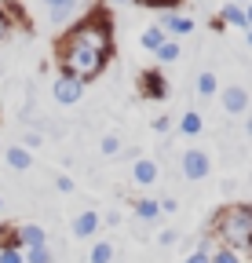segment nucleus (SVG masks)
Listing matches in <instances>:
<instances>
[{
    "mask_svg": "<svg viewBox=\"0 0 252 263\" xmlns=\"http://www.w3.org/2000/svg\"><path fill=\"white\" fill-rule=\"evenodd\" d=\"M113 59V22L106 15V8L88 11L84 18L70 22L55 41V66L59 73L77 77L84 84H91L95 77H103L106 62Z\"/></svg>",
    "mask_w": 252,
    "mask_h": 263,
    "instance_id": "1",
    "label": "nucleus"
},
{
    "mask_svg": "<svg viewBox=\"0 0 252 263\" xmlns=\"http://www.w3.org/2000/svg\"><path fill=\"white\" fill-rule=\"evenodd\" d=\"M208 234L219 245H230L238 252H252V205L234 201L216 209V216L208 219Z\"/></svg>",
    "mask_w": 252,
    "mask_h": 263,
    "instance_id": "2",
    "label": "nucleus"
},
{
    "mask_svg": "<svg viewBox=\"0 0 252 263\" xmlns=\"http://www.w3.org/2000/svg\"><path fill=\"white\" fill-rule=\"evenodd\" d=\"M179 172H183V179L201 183V179L212 176V157L201 146H190V150H183V157H179Z\"/></svg>",
    "mask_w": 252,
    "mask_h": 263,
    "instance_id": "3",
    "label": "nucleus"
},
{
    "mask_svg": "<svg viewBox=\"0 0 252 263\" xmlns=\"http://www.w3.org/2000/svg\"><path fill=\"white\" fill-rule=\"evenodd\" d=\"M139 99L146 103H165L168 99V77L161 73V66H150L139 73Z\"/></svg>",
    "mask_w": 252,
    "mask_h": 263,
    "instance_id": "4",
    "label": "nucleus"
},
{
    "mask_svg": "<svg viewBox=\"0 0 252 263\" xmlns=\"http://www.w3.org/2000/svg\"><path fill=\"white\" fill-rule=\"evenodd\" d=\"M51 95H55V103H59V106H77L81 99H84V81L59 73L55 84H51Z\"/></svg>",
    "mask_w": 252,
    "mask_h": 263,
    "instance_id": "5",
    "label": "nucleus"
},
{
    "mask_svg": "<svg viewBox=\"0 0 252 263\" xmlns=\"http://www.w3.org/2000/svg\"><path fill=\"white\" fill-rule=\"evenodd\" d=\"M70 230H73V238H77V241H91V238H95L99 230H103V216H99L95 209H84V212L73 219Z\"/></svg>",
    "mask_w": 252,
    "mask_h": 263,
    "instance_id": "6",
    "label": "nucleus"
},
{
    "mask_svg": "<svg viewBox=\"0 0 252 263\" xmlns=\"http://www.w3.org/2000/svg\"><path fill=\"white\" fill-rule=\"evenodd\" d=\"M219 103H223V110L230 117H241V114H248V91L241 84H227L223 91H219Z\"/></svg>",
    "mask_w": 252,
    "mask_h": 263,
    "instance_id": "7",
    "label": "nucleus"
},
{
    "mask_svg": "<svg viewBox=\"0 0 252 263\" xmlns=\"http://www.w3.org/2000/svg\"><path fill=\"white\" fill-rule=\"evenodd\" d=\"M161 26L168 37H186V33H194L198 29V22L190 18V15H183V11H161Z\"/></svg>",
    "mask_w": 252,
    "mask_h": 263,
    "instance_id": "8",
    "label": "nucleus"
},
{
    "mask_svg": "<svg viewBox=\"0 0 252 263\" xmlns=\"http://www.w3.org/2000/svg\"><path fill=\"white\" fill-rule=\"evenodd\" d=\"M216 26H230V29H248V18H245V4H234V0H223V8H219V18Z\"/></svg>",
    "mask_w": 252,
    "mask_h": 263,
    "instance_id": "9",
    "label": "nucleus"
},
{
    "mask_svg": "<svg viewBox=\"0 0 252 263\" xmlns=\"http://www.w3.org/2000/svg\"><path fill=\"white\" fill-rule=\"evenodd\" d=\"M41 4H44V11L55 26H66L77 15V0H41Z\"/></svg>",
    "mask_w": 252,
    "mask_h": 263,
    "instance_id": "10",
    "label": "nucleus"
},
{
    "mask_svg": "<svg viewBox=\"0 0 252 263\" xmlns=\"http://www.w3.org/2000/svg\"><path fill=\"white\" fill-rule=\"evenodd\" d=\"M157 176H161V168H157L153 157H135V161H132V179H135L139 186H153Z\"/></svg>",
    "mask_w": 252,
    "mask_h": 263,
    "instance_id": "11",
    "label": "nucleus"
},
{
    "mask_svg": "<svg viewBox=\"0 0 252 263\" xmlns=\"http://www.w3.org/2000/svg\"><path fill=\"white\" fill-rule=\"evenodd\" d=\"M15 234H18V245H22V249L48 245V230H44L41 223H22V227H15Z\"/></svg>",
    "mask_w": 252,
    "mask_h": 263,
    "instance_id": "12",
    "label": "nucleus"
},
{
    "mask_svg": "<svg viewBox=\"0 0 252 263\" xmlns=\"http://www.w3.org/2000/svg\"><path fill=\"white\" fill-rule=\"evenodd\" d=\"M4 161H8L11 172H29V168H33V154H29L26 146H8L4 150Z\"/></svg>",
    "mask_w": 252,
    "mask_h": 263,
    "instance_id": "13",
    "label": "nucleus"
},
{
    "mask_svg": "<svg viewBox=\"0 0 252 263\" xmlns=\"http://www.w3.org/2000/svg\"><path fill=\"white\" fill-rule=\"evenodd\" d=\"M161 216L165 212H161V201H157V197H139V201H135V219L139 223H153Z\"/></svg>",
    "mask_w": 252,
    "mask_h": 263,
    "instance_id": "14",
    "label": "nucleus"
},
{
    "mask_svg": "<svg viewBox=\"0 0 252 263\" xmlns=\"http://www.w3.org/2000/svg\"><path fill=\"white\" fill-rule=\"evenodd\" d=\"M194 91H198L201 99H212V95H219V77H216L212 70H201V73H198V81H194Z\"/></svg>",
    "mask_w": 252,
    "mask_h": 263,
    "instance_id": "15",
    "label": "nucleus"
},
{
    "mask_svg": "<svg viewBox=\"0 0 252 263\" xmlns=\"http://www.w3.org/2000/svg\"><path fill=\"white\" fill-rule=\"evenodd\" d=\"M113 256H117V249L106 238H95L91 241V252H88V263H113Z\"/></svg>",
    "mask_w": 252,
    "mask_h": 263,
    "instance_id": "16",
    "label": "nucleus"
},
{
    "mask_svg": "<svg viewBox=\"0 0 252 263\" xmlns=\"http://www.w3.org/2000/svg\"><path fill=\"white\" fill-rule=\"evenodd\" d=\"M165 41H168V33H165L161 26H146V29H143V37H139V44H143L146 51H157Z\"/></svg>",
    "mask_w": 252,
    "mask_h": 263,
    "instance_id": "17",
    "label": "nucleus"
},
{
    "mask_svg": "<svg viewBox=\"0 0 252 263\" xmlns=\"http://www.w3.org/2000/svg\"><path fill=\"white\" fill-rule=\"evenodd\" d=\"M201 128H205V121H201L198 110H186L179 117V132H183V136H201Z\"/></svg>",
    "mask_w": 252,
    "mask_h": 263,
    "instance_id": "18",
    "label": "nucleus"
},
{
    "mask_svg": "<svg viewBox=\"0 0 252 263\" xmlns=\"http://www.w3.org/2000/svg\"><path fill=\"white\" fill-rule=\"evenodd\" d=\"M179 55H183V48H179V41H176V37H168V41H165L161 48H157V51H153V59H157V62H161V66H168V62H176Z\"/></svg>",
    "mask_w": 252,
    "mask_h": 263,
    "instance_id": "19",
    "label": "nucleus"
},
{
    "mask_svg": "<svg viewBox=\"0 0 252 263\" xmlns=\"http://www.w3.org/2000/svg\"><path fill=\"white\" fill-rule=\"evenodd\" d=\"M26 252V263H55V252L51 245H37V249H22Z\"/></svg>",
    "mask_w": 252,
    "mask_h": 263,
    "instance_id": "20",
    "label": "nucleus"
},
{
    "mask_svg": "<svg viewBox=\"0 0 252 263\" xmlns=\"http://www.w3.org/2000/svg\"><path fill=\"white\" fill-rule=\"evenodd\" d=\"M132 4L150 8V11H179V8H183V0H132Z\"/></svg>",
    "mask_w": 252,
    "mask_h": 263,
    "instance_id": "21",
    "label": "nucleus"
},
{
    "mask_svg": "<svg viewBox=\"0 0 252 263\" xmlns=\"http://www.w3.org/2000/svg\"><path fill=\"white\" fill-rule=\"evenodd\" d=\"M212 263H245V259H241V252H238V249L219 245V249H212Z\"/></svg>",
    "mask_w": 252,
    "mask_h": 263,
    "instance_id": "22",
    "label": "nucleus"
},
{
    "mask_svg": "<svg viewBox=\"0 0 252 263\" xmlns=\"http://www.w3.org/2000/svg\"><path fill=\"white\" fill-rule=\"evenodd\" d=\"M0 263H26V252L18 245H4L0 249Z\"/></svg>",
    "mask_w": 252,
    "mask_h": 263,
    "instance_id": "23",
    "label": "nucleus"
},
{
    "mask_svg": "<svg viewBox=\"0 0 252 263\" xmlns=\"http://www.w3.org/2000/svg\"><path fill=\"white\" fill-rule=\"evenodd\" d=\"M99 150H103V157H117L121 154V139L117 136H103L99 139Z\"/></svg>",
    "mask_w": 252,
    "mask_h": 263,
    "instance_id": "24",
    "label": "nucleus"
},
{
    "mask_svg": "<svg viewBox=\"0 0 252 263\" xmlns=\"http://www.w3.org/2000/svg\"><path fill=\"white\" fill-rule=\"evenodd\" d=\"M176 241H179V230H172V227H168V230H161V234H157V245H161V249H172Z\"/></svg>",
    "mask_w": 252,
    "mask_h": 263,
    "instance_id": "25",
    "label": "nucleus"
},
{
    "mask_svg": "<svg viewBox=\"0 0 252 263\" xmlns=\"http://www.w3.org/2000/svg\"><path fill=\"white\" fill-rule=\"evenodd\" d=\"M11 26H15V22H11V11H8L4 4H0V41H4L8 33H11Z\"/></svg>",
    "mask_w": 252,
    "mask_h": 263,
    "instance_id": "26",
    "label": "nucleus"
},
{
    "mask_svg": "<svg viewBox=\"0 0 252 263\" xmlns=\"http://www.w3.org/2000/svg\"><path fill=\"white\" fill-rule=\"evenodd\" d=\"M41 143H44V136H41V132H26V136H22V146H26L29 154H33Z\"/></svg>",
    "mask_w": 252,
    "mask_h": 263,
    "instance_id": "27",
    "label": "nucleus"
},
{
    "mask_svg": "<svg viewBox=\"0 0 252 263\" xmlns=\"http://www.w3.org/2000/svg\"><path fill=\"white\" fill-rule=\"evenodd\" d=\"M55 190H59V194H73V190H77V183H73L70 176H55Z\"/></svg>",
    "mask_w": 252,
    "mask_h": 263,
    "instance_id": "28",
    "label": "nucleus"
},
{
    "mask_svg": "<svg viewBox=\"0 0 252 263\" xmlns=\"http://www.w3.org/2000/svg\"><path fill=\"white\" fill-rule=\"evenodd\" d=\"M153 132H157V136H165V132H172V121L168 117H153V124H150Z\"/></svg>",
    "mask_w": 252,
    "mask_h": 263,
    "instance_id": "29",
    "label": "nucleus"
},
{
    "mask_svg": "<svg viewBox=\"0 0 252 263\" xmlns=\"http://www.w3.org/2000/svg\"><path fill=\"white\" fill-rule=\"evenodd\" d=\"M183 263H212V256H208V252H201V249H194V252L186 256Z\"/></svg>",
    "mask_w": 252,
    "mask_h": 263,
    "instance_id": "30",
    "label": "nucleus"
},
{
    "mask_svg": "<svg viewBox=\"0 0 252 263\" xmlns=\"http://www.w3.org/2000/svg\"><path fill=\"white\" fill-rule=\"evenodd\" d=\"M176 209H179L176 197H161V212H176Z\"/></svg>",
    "mask_w": 252,
    "mask_h": 263,
    "instance_id": "31",
    "label": "nucleus"
},
{
    "mask_svg": "<svg viewBox=\"0 0 252 263\" xmlns=\"http://www.w3.org/2000/svg\"><path fill=\"white\" fill-rule=\"evenodd\" d=\"M124 4H132V0H99V8H106V11L110 8H124Z\"/></svg>",
    "mask_w": 252,
    "mask_h": 263,
    "instance_id": "32",
    "label": "nucleus"
},
{
    "mask_svg": "<svg viewBox=\"0 0 252 263\" xmlns=\"http://www.w3.org/2000/svg\"><path fill=\"white\" fill-rule=\"evenodd\" d=\"M103 223H106V227H117V223H121V212H110V216H103Z\"/></svg>",
    "mask_w": 252,
    "mask_h": 263,
    "instance_id": "33",
    "label": "nucleus"
},
{
    "mask_svg": "<svg viewBox=\"0 0 252 263\" xmlns=\"http://www.w3.org/2000/svg\"><path fill=\"white\" fill-rule=\"evenodd\" d=\"M245 18H248V26H252V0H245Z\"/></svg>",
    "mask_w": 252,
    "mask_h": 263,
    "instance_id": "34",
    "label": "nucleus"
},
{
    "mask_svg": "<svg viewBox=\"0 0 252 263\" xmlns=\"http://www.w3.org/2000/svg\"><path fill=\"white\" fill-rule=\"evenodd\" d=\"M245 44H248V48H252V26H248V29H245Z\"/></svg>",
    "mask_w": 252,
    "mask_h": 263,
    "instance_id": "35",
    "label": "nucleus"
},
{
    "mask_svg": "<svg viewBox=\"0 0 252 263\" xmlns=\"http://www.w3.org/2000/svg\"><path fill=\"white\" fill-rule=\"evenodd\" d=\"M245 132H248V136H252V117H245Z\"/></svg>",
    "mask_w": 252,
    "mask_h": 263,
    "instance_id": "36",
    "label": "nucleus"
},
{
    "mask_svg": "<svg viewBox=\"0 0 252 263\" xmlns=\"http://www.w3.org/2000/svg\"><path fill=\"white\" fill-rule=\"evenodd\" d=\"M0 212H4V197H0Z\"/></svg>",
    "mask_w": 252,
    "mask_h": 263,
    "instance_id": "37",
    "label": "nucleus"
},
{
    "mask_svg": "<svg viewBox=\"0 0 252 263\" xmlns=\"http://www.w3.org/2000/svg\"><path fill=\"white\" fill-rule=\"evenodd\" d=\"M234 4H245V0H234Z\"/></svg>",
    "mask_w": 252,
    "mask_h": 263,
    "instance_id": "38",
    "label": "nucleus"
}]
</instances>
